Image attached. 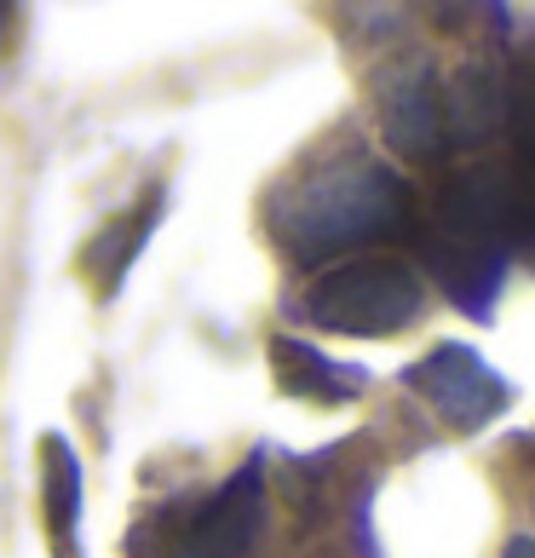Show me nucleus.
<instances>
[{
    "label": "nucleus",
    "mask_w": 535,
    "mask_h": 558,
    "mask_svg": "<svg viewBox=\"0 0 535 558\" xmlns=\"http://www.w3.org/2000/svg\"><path fill=\"white\" fill-rule=\"evenodd\" d=\"M271 368H277V386L288 398H305V403H352L363 391V368L323 357L317 345H305L294 335L271 340Z\"/></svg>",
    "instance_id": "obj_8"
},
{
    "label": "nucleus",
    "mask_w": 535,
    "mask_h": 558,
    "mask_svg": "<svg viewBox=\"0 0 535 558\" xmlns=\"http://www.w3.org/2000/svg\"><path fill=\"white\" fill-rule=\"evenodd\" d=\"M507 173V247L535 265V133H519V156L501 161Z\"/></svg>",
    "instance_id": "obj_10"
},
{
    "label": "nucleus",
    "mask_w": 535,
    "mask_h": 558,
    "mask_svg": "<svg viewBox=\"0 0 535 558\" xmlns=\"http://www.w3.org/2000/svg\"><path fill=\"white\" fill-rule=\"evenodd\" d=\"M47 524H52V553L81 558V461L64 438H47Z\"/></svg>",
    "instance_id": "obj_9"
},
{
    "label": "nucleus",
    "mask_w": 535,
    "mask_h": 558,
    "mask_svg": "<svg viewBox=\"0 0 535 558\" xmlns=\"http://www.w3.org/2000/svg\"><path fill=\"white\" fill-rule=\"evenodd\" d=\"M421 259L438 288L466 317H489L501 300L512 247H507V173L501 161L466 168L431 196V208L415 219Z\"/></svg>",
    "instance_id": "obj_2"
},
{
    "label": "nucleus",
    "mask_w": 535,
    "mask_h": 558,
    "mask_svg": "<svg viewBox=\"0 0 535 558\" xmlns=\"http://www.w3.org/2000/svg\"><path fill=\"white\" fill-rule=\"evenodd\" d=\"M421 202L398 168L375 156H345L312 168L271 202V242L294 265H328L357 247L415 236Z\"/></svg>",
    "instance_id": "obj_1"
},
{
    "label": "nucleus",
    "mask_w": 535,
    "mask_h": 558,
    "mask_svg": "<svg viewBox=\"0 0 535 558\" xmlns=\"http://www.w3.org/2000/svg\"><path fill=\"white\" fill-rule=\"evenodd\" d=\"M265 535V478L248 461L202 501H173L138 530L133 558H248Z\"/></svg>",
    "instance_id": "obj_3"
},
{
    "label": "nucleus",
    "mask_w": 535,
    "mask_h": 558,
    "mask_svg": "<svg viewBox=\"0 0 535 558\" xmlns=\"http://www.w3.org/2000/svg\"><path fill=\"white\" fill-rule=\"evenodd\" d=\"M443 128H449V150L496 138L507 128V70L466 64L455 70V81H443Z\"/></svg>",
    "instance_id": "obj_7"
},
{
    "label": "nucleus",
    "mask_w": 535,
    "mask_h": 558,
    "mask_svg": "<svg viewBox=\"0 0 535 558\" xmlns=\"http://www.w3.org/2000/svg\"><path fill=\"white\" fill-rule=\"evenodd\" d=\"M403 380L421 391L426 409L449 432H484L489 421H501L507 409H512V386L472 345H461V340L431 345L421 363L403 368Z\"/></svg>",
    "instance_id": "obj_5"
},
{
    "label": "nucleus",
    "mask_w": 535,
    "mask_h": 558,
    "mask_svg": "<svg viewBox=\"0 0 535 558\" xmlns=\"http://www.w3.org/2000/svg\"><path fill=\"white\" fill-rule=\"evenodd\" d=\"M501 558H535V542H530V535H512Z\"/></svg>",
    "instance_id": "obj_11"
},
{
    "label": "nucleus",
    "mask_w": 535,
    "mask_h": 558,
    "mask_svg": "<svg viewBox=\"0 0 535 558\" xmlns=\"http://www.w3.org/2000/svg\"><path fill=\"white\" fill-rule=\"evenodd\" d=\"M426 305V288L415 277V265L403 259H345L335 271H323L305 294V317H312L323 335H352V340H386L409 328Z\"/></svg>",
    "instance_id": "obj_4"
},
{
    "label": "nucleus",
    "mask_w": 535,
    "mask_h": 558,
    "mask_svg": "<svg viewBox=\"0 0 535 558\" xmlns=\"http://www.w3.org/2000/svg\"><path fill=\"white\" fill-rule=\"evenodd\" d=\"M380 121L392 150L409 161H438L449 150V128H443V81L431 64H398L380 81Z\"/></svg>",
    "instance_id": "obj_6"
}]
</instances>
